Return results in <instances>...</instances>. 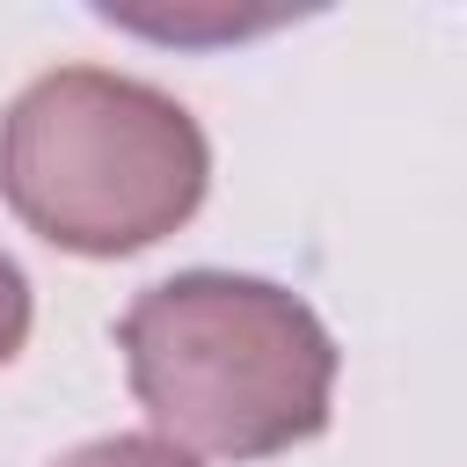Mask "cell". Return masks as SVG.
Here are the masks:
<instances>
[{
    "label": "cell",
    "mask_w": 467,
    "mask_h": 467,
    "mask_svg": "<svg viewBox=\"0 0 467 467\" xmlns=\"http://www.w3.org/2000/svg\"><path fill=\"white\" fill-rule=\"evenodd\" d=\"M117 350L168 445L270 460L328 431L336 336L299 292L270 277L175 270L124 306Z\"/></svg>",
    "instance_id": "cell-1"
},
{
    "label": "cell",
    "mask_w": 467,
    "mask_h": 467,
    "mask_svg": "<svg viewBox=\"0 0 467 467\" xmlns=\"http://www.w3.org/2000/svg\"><path fill=\"white\" fill-rule=\"evenodd\" d=\"M204 124L153 80L51 66L0 109V197L51 248H153L204 204Z\"/></svg>",
    "instance_id": "cell-2"
},
{
    "label": "cell",
    "mask_w": 467,
    "mask_h": 467,
    "mask_svg": "<svg viewBox=\"0 0 467 467\" xmlns=\"http://www.w3.org/2000/svg\"><path fill=\"white\" fill-rule=\"evenodd\" d=\"M51 467H197L182 445H168V438H146V431H117V438H88V445H73L66 460H51Z\"/></svg>",
    "instance_id": "cell-3"
},
{
    "label": "cell",
    "mask_w": 467,
    "mask_h": 467,
    "mask_svg": "<svg viewBox=\"0 0 467 467\" xmlns=\"http://www.w3.org/2000/svg\"><path fill=\"white\" fill-rule=\"evenodd\" d=\"M29 343V277L15 255H0V365Z\"/></svg>",
    "instance_id": "cell-4"
}]
</instances>
